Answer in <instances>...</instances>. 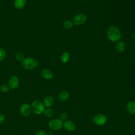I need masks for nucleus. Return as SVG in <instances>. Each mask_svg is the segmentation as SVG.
Here are the masks:
<instances>
[{"mask_svg": "<svg viewBox=\"0 0 135 135\" xmlns=\"http://www.w3.org/2000/svg\"><path fill=\"white\" fill-rule=\"evenodd\" d=\"M107 35L111 42H117L120 39L121 33L118 27L115 26H110L107 29Z\"/></svg>", "mask_w": 135, "mask_h": 135, "instance_id": "nucleus-1", "label": "nucleus"}, {"mask_svg": "<svg viewBox=\"0 0 135 135\" xmlns=\"http://www.w3.org/2000/svg\"><path fill=\"white\" fill-rule=\"evenodd\" d=\"M38 61L33 57H26L22 62V66L26 70H33L38 66Z\"/></svg>", "mask_w": 135, "mask_h": 135, "instance_id": "nucleus-2", "label": "nucleus"}, {"mask_svg": "<svg viewBox=\"0 0 135 135\" xmlns=\"http://www.w3.org/2000/svg\"><path fill=\"white\" fill-rule=\"evenodd\" d=\"M32 111L37 115L41 114L43 113L45 107L42 102L39 100L33 101L31 104Z\"/></svg>", "mask_w": 135, "mask_h": 135, "instance_id": "nucleus-3", "label": "nucleus"}, {"mask_svg": "<svg viewBox=\"0 0 135 135\" xmlns=\"http://www.w3.org/2000/svg\"><path fill=\"white\" fill-rule=\"evenodd\" d=\"M87 20V16L85 14L79 13L75 15L73 18V23L75 25H81Z\"/></svg>", "mask_w": 135, "mask_h": 135, "instance_id": "nucleus-4", "label": "nucleus"}, {"mask_svg": "<svg viewBox=\"0 0 135 135\" xmlns=\"http://www.w3.org/2000/svg\"><path fill=\"white\" fill-rule=\"evenodd\" d=\"M49 127L53 130H59L61 129L63 126V122L59 119H55L51 120L48 124Z\"/></svg>", "mask_w": 135, "mask_h": 135, "instance_id": "nucleus-5", "label": "nucleus"}, {"mask_svg": "<svg viewBox=\"0 0 135 135\" xmlns=\"http://www.w3.org/2000/svg\"><path fill=\"white\" fill-rule=\"evenodd\" d=\"M32 112V109L30 104L25 103L21 105L20 108V112L23 117H28L31 114Z\"/></svg>", "mask_w": 135, "mask_h": 135, "instance_id": "nucleus-6", "label": "nucleus"}, {"mask_svg": "<svg viewBox=\"0 0 135 135\" xmlns=\"http://www.w3.org/2000/svg\"><path fill=\"white\" fill-rule=\"evenodd\" d=\"M93 122L98 126H102L107 121V117L103 114H97L93 119Z\"/></svg>", "mask_w": 135, "mask_h": 135, "instance_id": "nucleus-7", "label": "nucleus"}, {"mask_svg": "<svg viewBox=\"0 0 135 135\" xmlns=\"http://www.w3.org/2000/svg\"><path fill=\"white\" fill-rule=\"evenodd\" d=\"M19 85V79L15 75L12 76L8 81V86L11 89H16L17 88Z\"/></svg>", "mask_w": 135, "mask_h": 135, "instance_id": "nucleus-8", "label": "nucleus"}, {"mask_svg": "<svg viewBox=\"0 0 135 135\" xmlns=\"http://www.w3.org/2000/svg\"><path fill=\"white\" fill-rule=\"evenodd\" d=\"M54 103V98L51 96L48 95L45 97L43 101V103L44 104L45 107L46 108H50L51 107Z\"/></svg>", "mask_w": 135, "mask_h": 135, "instance_id": "nucleus-9", "label": "nucleus"}, {"mask_svg": "<svg viewBox=\"0 0 135 135\" xmlns=\"http://www.w3.org/2000/svg\"><path fill=\"white\" fill-rule=\"evenodd\" d=\"M41 75L46 80H50L53 78V73L48 69H44L41 71Z\"/></svg>", "mask_w": 135, "mask_h": 135, "instance_id": "nucleus-10", "label": "nucleus"}, {"mask_svg": "<svg viewBox=\"0 0 135 135\" xmlns=\"http://www.w3.org/2000/svg\"><path fill=\"white\" fill-rule=\"evenodd\" d=\"M63 126L67 130L69 131H72L75 129V125L74 122L70 120L65 121L63 123Z\"/></svg>", "mask_w": 135, "mask_h": 135, "instance_id": "nucleus-11", "label": "nucleus"}, {"mask_svg": "<svg viewBox=\"0 0 135 135\" xmlns=\"http://www.w3.org/2000/svg\"><path fill=\"white\" fill-rule=\"evenodd\" d=\"M115 47L117 52L119 53H123L125 50H126V45L122 41H118L117 42L115 45Z\"/></svg>", "mask_w": 135, "mask_h": 135, "instance_id": "nucleus-12", "label": "nucleus"}, {"mask_svg": "<svg viewBox=\"0 0 135 135\" xmlns=\"http://www.w3.org/2000/svg\"><path fill=\"white\" fill-rule=\"evenodd\" d=\"M127 110L132 114H135V101H130L126 105Z\"/></svg>", "mask_w": 135, "mask_h": 135, "instance_id": "nucleus-13", "label": "nucleus"}, {"mask_svg": "<svg viewBox=\"0 0 135 135\" xmlns=\"http://www.w3.org/2000/svg\"><path fill=\"white\" fill-rule=\"evenodd\" d=\"M26 4V0H15L14 2V6L16 8L21 9L23 8Z\"/></svg>", "mask_w": 135, "mask_h": 135, "instance_id": "nucleus-14", "label": "nucleus"}, {"mask_svg": "<svg viewBox=\"0 0 135 135\" xmlns=\"http://www.w3.org/2000/svg\"><path fill=\"white\" fill-rule=\"evenodd\" d=\"M69 97V93L67 91H63L59 93L58 95V99L60 101H64L66 100Z\"/></svg>", "mask_w": 135, "mask_h": 135, "instance_id": "nucleus-15", "label": "nucleus"}, {"mask_svg": "<svg viewBox=\"0 0 135 135\" xmlns=\"http://www.w3.org/2000/svg\"><path fill=\"white\" fill-rule=\"evenodd\" d=\"M69 59H70V54H69V53L68 52H65L62 54V55L61 56L60 60H61L62 63H66L68 62Z\"/></svg>", "mask_w": 135, "mask_h": 135, "instance_id": "nucleus-16", "label": "nucleus"}, {"mask_svg": "<svg viewBox=\"0 0 135 135\" xmlns=\"http://www.w3.org/2000/svg\"><path fill=\"white\" fill-rule=\"evenodd\" d=\"M73 23L70 20H66L63 22V26L66 29H70L73 26Z\"/></svg>", "mask_w": 135, "mask_h": 135, "instance_id": "nucleus-17", "label": "nucleus"}, {"mask_svg": "<svg viewBox=\"0 0 135 135\" xmlns=\"http://www.w3.org/2000/svg\"><path fill=\"white\" fill-rule=\"evenodd\" d=\"M43 113L45 117L47 118H50L53 115V111L50 108H46L45 109Z\"/></svg>", "mask_w": 135, "mask_h": 135, "instance_id": "nucleus-18", "label": "nucleus"}, {"mask_svg": "<svg viewBox=\"0 0 135 135\" xmlns=\"http://www.w3.org/2000/svg\"><path fill=\"white\" fill-rule=\"evenodd\" d=\"M10 89H11L8 85H7L6 84H3L0 86V90L3 93H7L9 91Z\"/></svg>", "mask_w": 135, "mask_h": 135, "instance_id": "nucleus-19", "label": "nucleus"}, {"mask_svg": "<svg viewBox=\"0 0 135 135\" xmlns=\"http://www.w3.org/2000/svg\"><path fill=\"white\" fill-rule=\"evenodd\" d=\"M15 59L17 61H19V62H22L23 60L25 59L24 57V55L23 54V53H21V52H17L15 54Z\"/></svg>", "mask_w": 135, "mask_h": 135, "instance_id": "nucleus-20", "label": "nucleus"}, {"mask_svg": "<svg viewBox=\"0 0 135 135\" xmlns=\"http://www.w3.org/2000/svg\"><path fill=\"white\" fill-rule=\"evenodd\" d=\"M6 51L2 48L0 47V62L3 61L6 56Z\"/></svg>", "mask_w": 135, "mask_h": 135, "instance_id": "nucleus-21", "label": "nucleus"}, {"mask_svg": "<svg viewBox=\"0 0 135 135\" xmlns=\"http://www.w3.org/2000/svg\"><path fill=\"white\" fill-rule=\"evenodd\" d=\"M35 135H48V134L44 130H38L35 132Z\"/></svg>", "mask_w": 135, "mask_h": 135, "instance_id": "nucleus-22", "label": "nucleus"}, {"mask_svg": "<svg viewBox=\"0 0 135 135\" xmlns=\"http://www.w3.org/2000/svg\"><path fill=\"white\" fill-rule=\"evenodd\" d=\"M67 118H68L67 114L65 112L61 113L59 116V119H60L62 121L65 120L67 119Z\"/></svg>", "mask_w": 135, "mask_h": 135, "instance_id": "nucleus-23", "label": "nucleus"}, {"mask_svg": "<svg viewBox=\"0 0 135 135\" xmlns=\"http://www.w3.org/2000/svg\"><path fill=\"white\" fill-rule=\"evenodd\" d=\"M5 119V115L2 113H0V124L2 123Z\"/></svg>", "mask_w": 135, "mask_h": 135, "instance_id": "nucleus-24", "label": "nucleus"}, {"mask_svg": "<svg viewBox=\"0 0 135 135\" xmlns=\"http://www.w3.org/2000/svg\"><path fill=\"white\" fill-rule=\"evenodd\" d=\"M132 38L135 40V32L132 34Z\"/></svg>", "mask_w": 135, "mask_h": 135, "instance_id": "nucleus-25", "label": "nucleus"}, {"mask_svg": "<svg viewBox=\"0 0 135 135\" xmlns=\"http://www.w3.org/2000/svg\"><path fill=\"white\" fill-rule=\"evenodd\" d=\"M82 1H87V0H82Z\"/></svg>", "mask_w": 135, "mask_h": 135, "instance_id": "nucleus-26", "label": "nucleus"}, {"mask_svg": "<svg viewBox=\"0 0 135 135\" xmlns=\"http://www.w3.org/2000/svg\"><path fill=\"white\" fill-rule=\"evenodd\" d=\"M97 1H100V0H97Z\"/></svg>", "mask_w": 135, "mask_h": 135, "instance_id": "nucleus-27", "label": "nucleus"}, {"mask_svg": "<svg viewBox=\"0 0 135 135\" xmlns=\"http://www.w3.org/2000/svg\"><path fill=\"white\" fill-rule=\"evenodd\" d=\"M50 135H53V134H50Z\"/></svg>", "mask_w": 135, "mask_h": 135, "instance_id": "nucleus-28", "label": "nucleus"}, {"mask_svg": "<svg viewBox=\"0 0 135 135\" xmlns=\"http://www.w3.org/2000/svg\"><path fill=\"white\" fill-rule=\"evenodd\" d=\"M134 45H135V43H134Z\"/></svg>", "mask_w": 135, "mask_h": 135, "instance_id": "nucleus-29", "label": "nucleus"}]
</instances>
